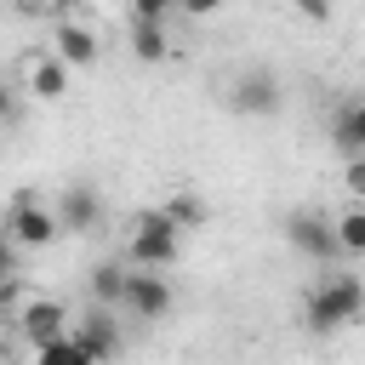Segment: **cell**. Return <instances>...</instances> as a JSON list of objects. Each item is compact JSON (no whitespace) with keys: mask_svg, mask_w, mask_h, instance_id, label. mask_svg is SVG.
<instances>
[{"mask_svg":"<svg viewBox=\"0 0 365 365\" xmlns=\"http://www.w3.org/2000/svg\"><path fill=\"white\" fill-rule=\"evenodd\" d=\"M302 319L308 331H342V325H359L365 319V279L359 274H319V285L308 291L302 302Z\"/></svg>","mask_w":365,"mask_h":365,"instance_id":"cell-1","label":"cell"},{"mask_svg":"<svg viewBox=\"0 0 365 365\" xmlns=\"http://www.w3.org/2000/svg\"><path fill=\"white\" fill-rule=\"evenodd\" d=\"M0 234H6L17 251H40V245H51V240L63 234V222H57V205H46L34 188H23V194L6 205V217H0Z\"/></svg>","mask_w":365,"mask_h":365,"instance_id":"cell-2","label":"cell"},{"mask_svg":"<svg viewBox=\"0 0 365 365\" xmlns=\"http://www.w3.org/2000/svg\"><path fill=\"white\" fill-rule=\"evenodd\" d=\"M131 268H143V274H160V268H171L177 257H182V234L165 222V211L154 205V211H137V222H131Z\"/></svg>","mask_w":365,"mask_h":365,"instance_id":"cell-3","label":"cell"},{"mask_svg":"<svg viewBox=\"0 0 365 365\" xmlns=\"http://www.w3.org/2000/svg\"><path fill=\"white\" fill-rule=\"evenodd\" d=\"M285 240H291L302 257H314V262H336V257H342L336 222H325L319 211H291V217H285Z\"/></svg>","mask_w":365,"mask_h":365,"instance_id":"cell-4","label":"cell"},{"mask_svg":"<svg viewBox=\"0 0 365 365\" xmlns=\"http://www.w3.org/2000/svg\"><path fill=\"white\" fill-rule=\"evenodd\" d=\"M86 354H91V365H108L114 354H120V325H114V314L108 308H86V319H74V331H68Z\"/></svg>","mask_w":365,"mask_h":365,"instance_id":"cell-5","label":"cell"},{"mask_svg":"<svg viewBox=\"0 0 365 365\" xmlns=\"http://www.w3.org/2000/svg\"><path fill=\"white\" fill-rule=\"evenodd\" d=\"M125 308H131L137 319H165V314H171V285H165V274L131 268V279H125Z\"/></svg>","mask_w":365,"mask_h":365,"instance_id":"cell-6","label":"cell"},{"mask_svg":"<svg viewBox=\"0 0 365 365\" xmlns=\"http://www.w3.org/2000/svg\"><path fill=\"white\" fill-rule=\"evenodd\" d=\"M17 325H23V336H29L34 348H46V342H63V336H68V308H63L57 297H34Z\"/></svg>","mask_w":365,"mask_h":365,"instance_id":"cell-7","label":"cell"},{"mask_svg":"<svg viewBox=\"0 0 365 365\" xmlns=\"http://www.w3.org/2000/svg\"><path fill=\"white\" fill-rule=\"evenodd\" d=\"M51 57H57V63H68V68H91V63H97V29H86V23H74V17H63V23L51 29Z\"/></svg>","mask_w":365,"mask_h":365,"instance_id":"cell-8","label":"cell"},{"mask_svg":"<svg viewBox=\"0 0 365 365\" xmlns=\"http://www.w3.org/2000/svg\"><path fill=\"white\" fill-rule=\"evenodd\" d=\"M228 103H234L240 114H274V108H279V80H274L268 68H251V74L234 80Z\"/></svg>","mask_w":365,"mask_h":365,"instance_id":"cell-9","label":"cell"},{"mask_svg":"<svg viewBox=\"0 0 365 365\" xmlns=\"http://www.w3.org/2000/svg\"><path fill=\"white\" fill-rule=\"evenodd\" d=\"M97 211H103V205H97V194H91L86 182H68L63 200H57V222H63V228H91Z\"/></svg>","mask_w":365,"mask_h":365,"instance_id":"cell-10","label":"cell"},{"mask_svg":"<svg viewBox=\"0 0 365 365\" xmlns=\"http://www.w3.org/2000/svg\"><path fill=\"white\" fill-rule=\"evenodd\" d=\"M29 91H34V97H46V103H51V97H63V91H68V63H57L51 51H40V57L29 63Z\"/></svg>","mask_w":365,"mask_h":365,"instance_id":"cell-11","label":"cell"},{"mask_svg":"<svg viewBox=\"0 0 365 365\" xmlns=\"http://www.w3.org/2000/svg\"><path fill=\"white\" fill-rule=\"evenodd\" d=\"M160 211H165V222H171L177 234H188V228H205V217H211V211H205V200H200L194 188H177V194H171Z\"/></svg>","mask_w":365,"mask_h":365,"instance_id":"cell-12","label":"cell"},{"mask_svg":"<svg viewBox=\"0 0 365 365\" xmlns=\"http://www.w3.org/2000/svg\"><path fill=\"white\" fill-rule=\"evenodd\" d=\"M125 279H131L125 262H97V268H91V302H97V308L125 302Z\"/></svg>","mask_w":365,"mask_h":365,"instance_id":"cell-13","label":"cell"},{"mask_svg":"<svg viewBox=\"0 0 365 365\" xmlns=\"http://www.w3.org/2000/svg\"><path fill=\"white\" fill-rule=\"evenodd\" d=\"M336 148L348 154V160H365V103H354V108H342L336 114Z\"/></svg>","mask_w":365,"mask_h":365,"instance_id":"cell-14","label":"cell"},{"mask_svg":"<svg viewBox=\"0 0 365 365\" xmlns=\"http://www.w3.org/2000/svg\"><path fill=\"white\" fill-rule=\"evenodd\" d=\"M131 57H143V63H165V57H171L165 23H131Z\"/></svg>","mask_w":365,"mask_h":365,"instance_id":"cell-15","label":"cell"},{"mask_svg":"<svg viewBox=\"0 0 365 365\" xmlns=\"http://www.w3.org/2000/svg\"><path fill=\"white\" fill-rule=\"evenodd\" d=\"M336 245H342V257H365V205H348L336 217Z\"/></svg>","mask_w":365,"mask_h":365,"instance_id":"cell-16","label":"cell"},{"mask_svg":"<svg viewBox=\"0 0 365 365\" xmlns=\"http://www.w3.org/2000/svg\"><path fill=\"white\" fill-rule=\"evenodd\" d=\"M34 365H91V354H86L74 336H63V342H46V348H34Z\"/></svg>","mask_w":365,"mask_h":365,"instance_id":"cell-17","label":"cell"},{"mask_svg":"<svg viewBox=\"0 0 365 365\" xmlns=\"http://www.w3.org/2000/svg\"><path fill=\"white\" fill-rule=\"evenodd\" d=\"M342 188L354 194V205H365V160H348V171H342Z\"/></svg>","mask_w":365,"mask_h":365,"instance_id":"cell-18","label":"cell"},{"mask_svg":"<svg viewBox=\"0 0 365 365\" xmlns=\"http://www.w3.org/2000/svg\"><path fill=\"white\" fill-rule=\"evenodd\" d=\"M165 17H171V6H165V0H143V6L131 11V23H165Z\"/></svg>","mask_w":365,"mask_h":365,"instance_id":"cell-19","label":"cell"},{"mask_svg":"<svg viewBox=\"0 0 365 365\" xmlns=\"http://www.w3.org/2000/svg\"><path fill=\"white\" fill-rule=\"evenodd\" d=\"M11 274H17V245H11L6 234H0V285H6Z\"/></svg>","mask_w":365,"mask_h":365,"instance_id":"cell-20","label":"cell"},{"mask_svg":"<svg viewBox=\"0 0 365 365\" xmlns=\"http://www.w3.org/2000/svg\"><path fill=\"white\" fill-rule=\"evenodd\" d=\"M0 120H11V91L0 86Z\"/></svg>","mask_w":365,"mask_h":365,"instance_id":"cell-21","label":"cell"}]
</instances>
